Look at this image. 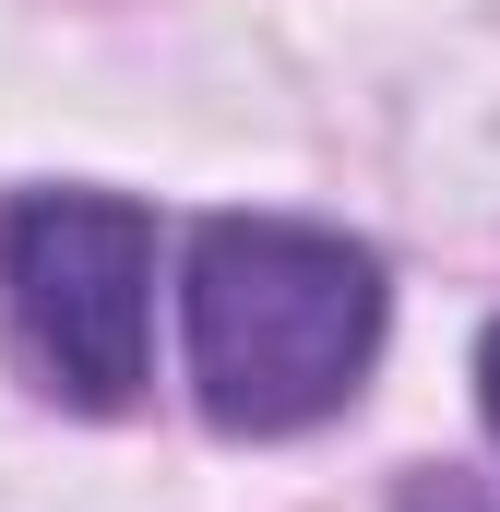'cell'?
<instances>
[{
  "label": "cell",
  "instance_id": "2",
  "mask_svg": "<svg viewBox=\"0 0 500 512\" xmlns=\"http://www.w3.org/2000/svg\"><path fill=\"white\" fill-rule=\"evenodd\" d=\"M0 310L36 382L72 405H131L143 310H155V227L108 191H24L0 203Z\"/></svg>",
  "mask_w": 500,
  "mask_h": 512
},
{
  "label": "cell",
  "instance_id": "3",
  "mask_svg": "<svg viewBox=\"0 0 500 512\" xmlns=\"http://www.w3.org/2000/svg\"><path fill=\"white\" fill-rule=\"evenodd\" d=\"M477 382H489V429H500V334H489V358H477Z\"/></svg>",
  "mask_w": 500,
  "mask_h": 512
},
{
  "label": "cell",
  "instance_id": "1",
  "mask_svg": "<svg viewBox=\"0 0 500 512\" xmlns=\"http://www.w3.org/2000/svg\"><path fill=\"white\" fill-rule=\"evenodd\" d=\"M381 358V262L334 227L215 215L191 239V382L215 429H310Z\"/></svg>",
  "mask_w": 500,
  "mask_h": 512
}]
</instances>
